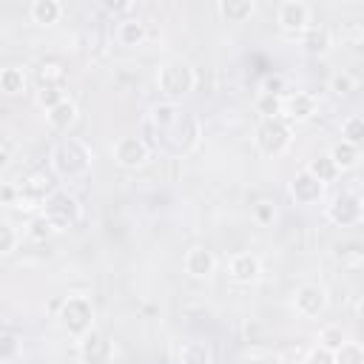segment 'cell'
<instances>
[{
  "label": "cell",
  "mask_w": 364,
  "mask_h": 364,
  "mask_svg": "<svg viewBox=\"0 0 364 364\" xmlns=\"http://www.w3.org/2000/svg\"><path fill=\"white\" fill-rule=\"evenodd\" d=\"M347 338H350V336H347V330H344L338 321H327V324L318 327L316 347H321V350H327V353H336Z\"/></svg>",
  "instance_id": "cell-23"
},
{
  "label": "cell",
  "mask_w": 364,
  "mask_h": 364,
  "mask_svg": "<svg viewBox=\"0 0 364 364\" xmlns=\"http://www.w3.org/2000/svg\"><path fill=\"white\" fill-rule=\"evenodd\" d=\"M77 347H80V355H82L85 361H97V358L108 355V341H105L97 330H91L88 336H82V338L77 341Z\"/></svg>",
  "instance_id": "cell-26"
},
{
  "label": "cell",
  "mask_w": 364,
  "mask_h": 364,
  "mask_svg": "<svg viewBox=\"0 0 364 364\" xmlns=\"http://www.w3.org/2000/svg\"><path fill=\"white\" fill-rule=\"evenodd\" d=\"M28 88V74L23 65H3L0 68V94L17 97Z\"/></svg>",
  "instance_id": "cell-21"
},
{
  "label": "cell",
  "mask_w": 364,
  "mask_h": 364,
  "mask_svg": "<svg viewBox=\"0 0 364 364\" xmlns=\"http://www.w3.org/2000/svg\"><path fill=\"white\" fill-rule=\"evenodd\" d=\"M304 171H307V173H310L313 179H318V182H321L324 188H327L330 182H336V179L341 176V173L336 171V165L330 162V156H327V154H321V156H313V159H310V162L304 165Z\"/></svg>",
  "instance_id": "cell-24"
},
{
  "label": "cell",
  "mask_w": 364,
  "mask_h": 364,
  "mask_svg": "<svg viewBox=\"0 0 364 364\" xmlns=\"http://www.w3.org/2000/svg\"><path fill=\"white\" fill-rule=\"evenodd\" d=\"M91 162H94V154L88 148V142L80 136H63L48 151V171L60 182L85 179L91 173Z\"/></svg>",
  "instance_id": "cell-1"
},
{
  "label": "cell",
  "mask_w": 364,
  "mask_h": 364,
  "mask_svg": "<svg viewBox=\"0 0 364 364\" xmlns=\"http://www.w3.org/2000/svg\"><path fill=\"white\" fill-rule=\"evenodd\" d=\"M6 165H9V154H6V151H3V148H0V171H3V168H6Z\"/></svg>",
  "instance_id": "cell-39"
},
{
  "label": "cell",
  "mask_w": 364,
  "mask_h": 364,
  "mask_svg": "<svg viewBox=\"0 0 364 364\" xmlns=\"http://www.w3.org/2000/svg\"><path fill=\"white\" fill-rule=\"evenodd\" d=\"M216 14L225 23H247L256 14V0H219Z\"/></svg>",
  "instance_id": "cell-19"
},
{
  "label": "cell",
  "mask_w": 364,
  "mask_h": 364,
  "mask_svg": "<svg viewBox=\"0 0 364 364\" xmlns=\"http://www.w3.org/2000/svg\"><path fill=\"white\" fill-rule=\"evenodd\" d=\"M40 85L65 88V68L60 63H43L40 65Z\"/></svg>",
  "instance_id": "cell-33"
},
{
  "label": "cell",
  "mask_w": 364,
  "mask_h": 364,
  "mask_svg": "<svg viewBox=\"0 0 364 364\" xmlns=\"http://www.w3.org/2000/svg\"><path fill=\"white\" fill-rule=\"evenodd\" d=\"M299 43H301V48H304L307 54H313V57H324V54L333 51V34H330L327 26H318V23H313L310 28H304V31L299 34Z\"/></svg>",
  "instance_id": "cell-16"
},
{
  "label": "cell",
  "mask_w": 364,
  "mask_h": 364,
  "mask_svg": "<svg viewBox=\"0 0 364 364\" xmlns=\"http://www.w3.org/2000/svg\"><path fill=\"white\" fill-rule=\"evenodd\" d=\"M68 94H65V88H51V85H40L37 88V105L43 108V111H48V108H54L60 100H65Z\"/></svg>",
  "instance_id": "cell-34"
},
{
  "label": "cell",
  "mask_w": 364,
  "mask_h": 364,
  "mask_svg": "<svg viewBox=\"0 0 364 364\" xmlns=\"http://www.w3.org/2000/svg\"><path fill=\"white\" fill-rule=\"evenodd\" d=\"M65 14V6L60 0H31L28 3V20L37 26H54Z\"/></svg>",
  "instance_id": "cell-18"
},
{
  "label": "cell",
  "mask_w": 364,
  "mask_h": 364,
  "mask_svg": "<svg viewBox=\"0 0 364 364\" xmlns=\"http://www.w3.org/2000/svg\"><path fill=\"white\" fill-rule=\"evenodd\" d=\"M182 105L179 102H168V100H162V102H156V105H151V114H148V122L156 128V134H168L179 119H182Z\"/></svg>",
  "instance_id": "cell-17"
},
{
  "label": "cell",
  "mask_w": 364,
  "mask_h": 364,
  "mask_svg": "<svg viewBox=\"0 0 364 364\" xmlns=\"http://www.w3.org/2000/svg\"><path fill=\"white\" fill-rule=\"evenodd\" d=\"M102 9L119 20V17H128L131 11H136V3H134V0H119V3H114V0H102Z\"/></svg>",
  "instance_id": "cell-37"
},
{
  "label": "cell",
  "mask_w": 364,
  "mask_h": 364,
  "mask_svg": "<svg viewBox=\"0 0 364 364\" xmlns=\"http://www.w3.org/2000/svg\"><path fill=\"white\" fill-rule=\"evenodd\" d=\"M54 310H57V321H60V327L74 338V341H80L82 336H88L91 330H94V301L88 299V296H82V293H71V296H65L63 301H54L51 304Z\"/></svg>",
  "instance_id": "cell-3"
},
{
  "label": "cell",
  "mask_w": 364,
  "mask_h": 364,
  "mask_svg": "<svg viewBox=\"0 0 364 364\" xmlns=\"http://www.w3.org/2000/svg\"><path fill=\"white\" fill-rule=\"evenodd\" d=\"M20 242H23V230H20L14 222L0 219V256L14 253V250L20 247Z\"/></svg>",
  "instance_id": "cell-28"
},
{
  "label": "cell",
  "mask_w": 364,
  "mask_h": 364,
  "mask_svg": "<svg viewBox=\"0 0 364 364\" xmlns=\"http://www.w3.org/2000/svg\"><path fill=\"white\" fill-rule=\"evenodd\" d=\"M333 364H364V347L355 338H347L336 353H333Z\"/></svg>",
  "instance_id": "cell-29"
},
{
  "label": "cell",
  "mask_w": 364,
  "mask_h": 364,
  "mask_svg": "<svg viewBox=\"0 0 364 364\" xmlns=\"http://www.w3.org/2000/svg\"><path fill=\"white\" fill-rule=\"evenodd\" d=\"M259 91L262 94H276V97H284L287 94V82H284V77L282 74H264L262 77V85H259Z\"/></svg>",
  "instance_id": "cell-35"
},
{
  "label": "cell",
  "mask_w": 364,
  "mask_h": 364,
  "mask_svg": "<svg viewBox=\"0 0 364 364\" xmlns=\"http://www.w3.org/2000/svg\"><path fill=\"white\" fill-rule=\"evenodd\" d=\"M327 304H330L327 301V290L321 284L304 282L293 293V310H296V316H301L307 321H318L327 313Z\"/></svg>",
  "instance_id": "cell-9"
},
{
  "label": "cell",
  "mask_w": 364,
  "mask_h": 364,
  "mask_svg": "<svg viewBox=\"0 0 364 364\" xmlns=\"http://www.w3.org/2000/svg\"><path fill=\"white\" fill-rule=\"evenodd\" d=\"M196 82H199L196 68L182 57H171L156 68V85L168 102H179L182 97H188L196 88Z\"/></svg>",
  "instance_id": "cell-2"
},
{
  "label": "cell",
  "mask_w": 364,
  "mask_h": 364,
  "mask_svg": "<svg viewBox=\"0 0 364 364\" xmlns=\"http://www.w3.org/2000/svg\"><path fill=\"white\" fill-rule=\"evenodd\" d=\"M57 230L51 228V222L43 216V213H31V219H28V225L23 228V236L28 239V242H37V245H43V242H48L51 236H54Z\"/></svg>",
  "instance_id": "cell-25"
},
{
  "label": "cell",
  "mask_w": 364,
  "mask_h": 364,
  "mask_svg": "<svg viewBox=\"0 0 364 364\" xmlns=\"http://www.w3.org/2000/svg\"><path fill=\"white\" fill-rule=\"evenodd\" d=\"M253 219H256V225H262V228L273 225V222H276V205L267 202V199L256 202V205H253Z\"/></svg>",
  "instance_id": "cell-36"
},
{
  "label": "cell",
  "mask_w": 364,
  "mask_h": 364,
  "mask_svg": "<svg viewBox=\"0 0 364 364\" xmlns=\"http://www.w3.org/2000/svg\"><path fill=\"white\" fill-rule=\"evenodd\" d=\"M253 108H256L259 119H276V117H282V97H276V94H262V91H259Z\"/></svg>",
  "instance_id": "cell-30"
},
{
  "label": "cell",
  "mask_w": 364,
  "mask_h": 364,
  "mask_svg": "<svg viewBox=\"0 0 364 364\" xmlns=\"http://www.w3.org/2000/svg\"><path fill=\"white\" fill-rule=\"evenodd\" d=\"M327 88L336 94V97H350L355 88H358V80L350 74V71H336V74H330V80H327Z\"/></svg>",
  "instance_id": "cell-31"
},
{
  "label": "cell",
  "mask_w": 364,
  "mask_h": 364,
  "mask_svg": "<svg viewBox=\"0 0 364 364\" xmlns=\"http://www.w3.org/2000/svg\"><path fill=\"white\" fill-rule=\"evenodd\" d=\"M117 26H114V40H117V46H122V48H136V46H142L145 40H148V28H145V23L139 20V17H119V20H114Z\"/></svg>",
  "instance_id": "cell-14"
},
{
  "label": "cell",
  "mask_w": 364,
  "mask_h": 364,
  "mask_svg": "<svg viewBox=\"0 0 364 364\" xmlns=\"http://www.w3.org/2000/svg\"><path fill=\"white\" fill-rule=\"evenodd\" d=\"M46 114V125H48V131H54V134H68V128L77 122V102L71 100V97H65V100H60L54 108H48V111H43Z\"/></svg>",
  "instance_id": "cell-15"
},
{
  "label": "cell",
  "mask_w": 364,
  "mask_h": 364,
  "mask_svg": "<svg viewBox=\"0 0 364 364\" xmlns=\"http://www.w3.org/2000/svg\"><path fill=\"white\" fill-rule=\"evenodd\" d=\"M250 142H253V148L262 156L276 159V156H282L293 145V125L284 122L282 117H276V119H259L256 128H253Z\"/></svg>",
  "instance_id": "cell-4"
},
{
  "label": "cell",
  "mask_w": 364,
  "mask_h": 364,
  "mask_svg": "<svg viewBox=\"0 0 364 364\" xmlns=\"http://www.w3.org/2000/svg\"><path fill=\"white\" fill-rule=\"evenodd\" d=\"M290 199L296 202V205H318L321 199H324V185L318 182V179H313L304 168L301 171H296V176L290 179Z\"/></svg>",
  "instance_id": "cell-13"
},
{
  "label": "cell",
  "mask_w": 364,
  "mask_h": 364,
  "mask_svg": "<svg viewBox=\"0 0 364 364\" xmlns=\"http://www.w3.org/2000/svg\"><path fill=\"white\" fill-rule=\"evenodd\" d=\"M276 26L284 34L299 37L304 28L313 26V9H310V3H304V0H282L276 6Z\"/></svg>",
  "instance_id": "cell-8"
},
{
  "label": "cell",
  "mask_w": 364,
  "mask_h": 364,
  "mask_svg": "<svg viewBox=\"0 0 364 364\" xmlns=\"http://www.w3.org/2000/svg\"><path fill=\"white\" fill-rule=\"evenodd\" d=\"M228 276L236 284H256L262 279V259L250 250H239L228 259Z\"/></svg>",
  "instance_id": "cell-11"
},
{
  "label": "cell",
  "mask_w": 364,
  "mask_h": 364,
  "mask_svg": "<svg viewBox=\"0 0 364 364\" xmlns=\"http://www.w3.org/2000/svg\"><path fill=\"white\" fill-rule=\"evenodd\" d=\"M327 156H330V162L336 165V171L344 173V171H353V168L358 165L361 148H358V145H350V142H344V139H338L336 145H330Z\"/></svg>",
  "instance_id": "cell-20"
},
{
  "label": "cell",
  "mask_w": 364,
  "mask_h": 364,
  "mask_svg": "<svg viewBox=\"0 0 364 364\" xmlns=\"http://www.w3.org/2000/svg\"><path fill=\"white\" fill-rule=\"evenodd\" d=\"M338 131H341V139H344V142L361 148V139H364V117H361V114H347V117L341 119Z\"/></svg>",
  "instance_id": "cell-27"
},
{
  "label": "cell",
  "mask_w": 364,
  "mask_h": 364,
  "mask_svg": "<svg viewBox=\"0 0 364 364\" xmlns=\"http://www.w3.org/2000/svg\"><path fill=\"white\" fill-rule=\"evenodd\" d=\"M304 364H333V353H327V350H321V347H313V350L307 353Z\"/></svg>",
  "instance_id": "cell-38"
},
{
  "label": "cell",
  "mask_w": 364,
  "mask_h": 364,
  "mask_svg": "<svg viewBox=\"0 0 364 364\" xmlns=\"http://www.w3.org/2000/svg\"><path fill=\"white\" fill-rule=\"evenodd\" d=\"M179 364H213V350L202 338H188L179 344Z\"/></svg>",
  "instance_id": "cell-22"
},
{
  "label": "cell",
  "mask_w": 364,
  "mask_h": 364,
  "mask_svg": "<svg viewBox=\"0 0 364 364\" xmlns=\"http://www.w3.org/2000/svg\"><path fill=\"white\" fill-rule=\"evenodd\" d=\"M216 264L219 262H216L213 250L205 247V245H191L185 250V256H182V267H185V273L191 279H210L216 273Z\"/></svg>",
  "instance_id": "cell-12"
},
{
  "label": "cell",
  "mask_w": 364,
  "mask_h": 364,
  "mask_svg": "<svg viewBox=\"0 0 364 364\" xmlns=\"http://www.w3.org/2000/svg\"><path fill=\"white\" fill-rule=\"evenodd\" d=\"M40 213H43V216L51 222V228L60 233V230H68V228H77V225H80V219H82V205H80V199H77L71 191L54 188V191L46 196Z\"/></svg>",
  "instance_id": "cell-5"
},
{
  "label": "cell",
  "mask_w": 364,
  "mask_h": 364,
  "mask_svg": "<svg viewBox=\"0 0 364 364\" xmlns=\"http://www.w3.org/2000/svg\"><path fill=\"white\" fill-rule=\"evenodd\" d=\"M324 219L336 228H355L364 222V202L358 191H341L324 205Z\"/></svg>",
  "instance_id": "cell-6"
},
{
  "label": "cell",
  "mask_w": 364,
  "mask_h": 364,
  "mask_svg": "<svg viewBox=\"0 0 364 364\" xmlns=\"http://www.w3.org/2000/svg\"><path fill=\"white\" fill-rule=\"evenodd\" d=\"M318 114V97L313 91H287L282 97V119L290 125L310 122Z\"/></svg>",
  "instance_id": "cell-10"
},
{
  "label": "cell",
  "mask_w": 364,
  "mask_h": 364,
  "mask_svg": "<svg viewBox=\"0 0 364 364\" xmlns=\"http://www.w3.org/2000/svg\"><path fill=\"white\" fill-rule=\"evenodd\" d=\"M20 353H23V341H20V336H14V333H3V330H0V361H3V364L17 361Z\"/></svg>",
  "instance_id": "cell-32"
},
{
  "label": "cell",
  "mask_w": 364,
  "mask_h": 364,
  "mask_svg": "<svg viewBox=\"0 0 364 364\" xmlns=\"http://www.w3.org/2000/svg\"><path fill=\"white\" fill-rule=\"evenodd\" d=\"M111 156L119 168L125 171H136L142 168L148 159H151V145L139 136V134H125V136H117L114 145H111Z\"/></svg>",
  "instance_id": "cell-7"
}]
</instances>
